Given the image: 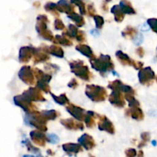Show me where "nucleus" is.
Returning a JSON list of instances; mask_svg holds the SVG:
<instances>
[{
  "instance_id": "nucleus-1",
  "label": "nucleus",
  "mask_w": 157,
  "mask_h": 157,
  "mask_svg": "<svg viewBox=\"0 0 157 157\" xmlns=\"http://www.w3.org/2000/svg\"><path fill=\"white\" fill-rule=\"evenodd\" d=\"M25 123L29 126L36 128L38 130L42 132L47 131V126H46L47 119L44 118L42 113H40L37 111L27 112L25 117Z\"/></svg>"
},
{
  "instance_id": "nucleus-2",
  "label": "nucleus",
  "mask_w": 157,
  "mask_h": 157,
  "mask_svg": "<svg viewBox=\"0 0 157 157\" xmlns=\"http://www.w3.org/2000/svg\"><path fill=\"white\" fill-rule=\"evenodd\" d=\"M90 62L91 64L92 67L95 70L101 72V74L112 71L114 68V65L112 62L111 58L107 55L101 54L98 58L90 59Z\"/></svg>"
},
{
  "instance_id": "nucleus-3",
  "label": "nucleus",
  "mask_w": 157,
  "mask_h": 157,
  "mask_svg": "<svg viewBox=\"0 0 157 157\" xmlns=\"http://www.w3.org/2000/svg\"><path fill=\"white\" fill-rule=\"evenodd\" d=\"M85 94L93 102H102L106 99L107 93L104 87L96 85H88L85 89Z\"/></svg>"
},
{
  "instance_id": "nucleus-4",
  "label": "nucleus",
  "mask_w": 157,
  "mask_h": 157,
  "mask_svg": "<svg viewBox=\"0 0 157 157\" xmlns=\"http://www.w3.org/2000/svg\"><path fill=\"white\" fill-rule=\"evenodd\" d=\"M70 67L72 72L75 73L78 77L81 78V79L89 81L91 78L92 75L89 71L88 67L84 66L82 61H72L70 62Z\"/></svg>"
},
{
  "instance_id": "nucleus-5",
  "label": "nucleus",
  "mask_w": 157,
  "mask_h": 157,
  "mask_svg": "<svg viewBox=\"0 0 157 157\" xmlns=\"http://www.w3.org/2000/svg\"><path fill=\"white\" fill-rule=\"evenodd\" d=\"M48 22V17L44 15H39L37 17L36 31L41 37L46 40L52 41L53 40V34L50 30L48 29L47 23Z\"/></svg>"
},
{
  "instance_id": "nucleus-6",
  "label": "nucleus",
  "mask_w": 157,
  "mask_h": 157,
  "mask_svg": "<svg viewBox=\"0 0 157 157\" xmlns=\"http://www.w3.org/2000/svg\"><path fill=\"white\" fill-rule=\"evenodd\" d=\"M14 103L16 106L23 109V110L25 111L26 112H30L37 109L36 106L32 103V101L28 100L22 95H16V96L14 97Z\"/></svg>"
},
{
  "instance_id": "nucleus-7",
  "label": "nucleus",
  "mask_w": 157,
  "mask_h": 157,
  "mask_svg": "<svg viewBox=\"0 0 157 157\" xmlns=\"http://www.w3.org/2000/svg\"><path fill=\"white\" fill-rule=\"evenodd\" d=\"M18 77L22 82L27 85H33L35 83L34 72H32L30 66H25L21 67L18 72Z\"/></svg>"
},
{
  "instance_id": "nucleus-8",
  "label": "nucleus",
  "mask_w": 157,
  "mask_h": 157,
  "mask_svg": "<svg viewBox=\"0 0 157 157\" xmlns=\"http://www.w3.org/2000/svg\"><path fill=\"white\" fill-rule=\"evenodd\" d=\"M21 95L27 99L29 101H35V102H44L45 99L41 94V91L39 89L37 88H30L28 90L25 91Z\"/></svg>"
},
{
  "instance_id": "nucleus-9",
  "label": "nucleus",
  "mask_w": 157,
  "mask_h": 157,
  "mask_svg": "<svg viewBox=\"0 0 157 157\" xmlns=\"http://www.w3.org/2000/svg\"><path fill=\"white\" fill-rule=\"evenodd\" d=\"M138 77H139L140 83L141 84L149 85L151 83L152 80L155 78V74L151 68L147 67L140 70Z\"/></svg>"
},
{
  "instance_id": "nucleus-10",
  "label": "nucleus",
  "mask_w": 157,
  "mask_h": 157,
  "mask_svg": "<svg viewBox=\"0 0 157 157\" xmlns=\"http://www.w3.org/2000/svg\"><path fill=\"white\" fill-rule=\"evenodd\" d=\"M109 89H112L113 91H121V92H125V93L134 94L135 92L132 87L129 86H126L120 80H115L111 82L108 85Z\"/></svg>"
},
{
  "instance_id": "nucleus-11",
  "label": "nucleus",
  "mask_w": 157,
  "mask_h": 157,
  "mask_svg": "<svg viewBox=\"0 0 157 157\" xmlns=\"http://www.w3.org/2000/svg\"><path fill=\"white\" fill-rule=\"evenodd\" d=\"M66 109H67V111L71 115H73L75 119H77L79 121L84 120L86 115H87V112L84 109L78 107V106H74L72 104H69Z\"/></svg>"
},
{
  "instance_id": "nucleus-12",
  "label": "nucleus",
  "mask_w": 157,
  "mask_h": 157,
  "mask_svg": "<svg viewBox=\"0 0 157 157\" xmlns=\"http://www.w3.org/2000/svg\"><path fill=\"white\" fill-rule=\"evenodd\" d=\"M99 118L100 120L99 123H98V128H99L100 130L106 131V132H109V133L110 134L114 133L115 129L113 123H112L105 115L99 116Z\"/></svg>"
},
{
  "instance_id": "nucleus-13",
  "label": "nucleus",
  "mask_w": 157,
  "mask_h": 157,
  "mask_svg": "<svg viewBox=\"0 0 157 157\" xmlns=\"http://www.w3.org/2000/svg\"><path fill=\"white\" fill-rule=\"evenodd\" d=\"M109 101L112 105L118 108H122L125 106L124 96L121 91H113L109 97Z\"/></svg>"
},
{
  "instance_id": "nucleus-14",
  "label": "nucleus",
  "mask_w": 157,
  "mask_h": 157,
  "mask_svg": "<svg viewBox=\"0 0 157 157\" xmlns=\"http://www.w3.org/2000/svg\"><path fill=\"white\" fill-rule=\"evenodd\" d=\"M35 48L30 46H25L21 47L19 50L18 58L21 62H28L32 58V55H34Z\"/></svg>"
},
{
  "instance_id": "nucleus-15",
  "label": "nucleus",
  "mask_w": 157,
  "mask_h": 157,
  "mask_svg": "<svg viewBox=\"0 0 157 157\" xmlns=\"http://www.w3.org/2000/svg\"><path fill=\"white\" fill-rule=\"evenodd\" d=\"M57 7H58V12H65L67 15L75 12V6L71 2H69L67 0H60L57 3Z\"/></svg>"
},
{
  "instance_id": "nucleus-16",
  "label": "nucleus",
  "mask_w": 157,
  "mask_h": 157,
  "mask_svg": "<svg viewBox=\"0 0 157 157\" xmlns=\"http://www.w3.org/2000/svg\"><path fill=\"white\" fill-rule=\"evenodd\" d=\"M30 136L32 141L38 146H44L46 142V136L40 130H34L30 132Z\"/></svg>"
},
{
  "instance_id": "nucleus-17",
  "label": "nucleus",
  "mask_w": 157,
  "mask_h": 157,
  "mask_svg": "<svg viewBox=\"0 0 157 157\" xmlns=\"http://www.w3.org/2000/svg\"><path fill=\"white\" fill-rule=\"evenodd\" d=\"M61 123L68 129H84V125L80 122H76L73 119H61Z\"/></svg>"
},
{
  "instance_id": "nucleus-18",
  "label": "nucleus",
  "mask_w": 157,
  "mask_h": 157,
  "mask_svg": "<svg viewBox=\"0 0 157 157\" xmlns=\"http://www.w3.org/2000/svg\"><path fill=\"white\" fill-rule=\"evenodd\" d=\"M80 144L82 146H84L86 149L89 150V149H91L92 148L94 147L95 143L94 139L92 138L90 135H89L88 134H84L81 138H79L78 139Z\"/></svg>"
},
{
  "instance_id": "nucleus-19",
  "label": "nucleus",
  "mask_w": 157,
  "mask_h": 157,
  "mask_svg": "<svg viewBox=\"0 0 157 157\" xmlns=\"http://www.w3.org/2000/svg\"><path fill=\"white\" fill-rule=\"evenodd\" d=\"M34 56H35V61L34 63L42 62L47 61L49 59V56L48 55L47 52L44 50H43L42 48H38V49H35L34 51Z\"/></svg>"
},
{
  "instance_id": "nucleus-20",
  "label": "nucleus",
  "mask_w": 157,
  "mask_h": 157,
  "mask_svg": "<svg viewBox=\"0 0 157 157\" xmlns=\"http://www.w3.org/2000/svg\"><path fill=\"white\" fill-rule=\"evenodd\" d=\"M116 56L119 59V61L124 66H133L134 67L136 62L132 60L127 54L123 52L122 51H117L116 52Z\"/></svg>"
},
{
  "instance_id": "nucleus-21",
  "label": "nucleus",
  "mask_w": 157,
  "mask_h": 157,
  "mask_svg": "<svg viewBox=\"0 0 157 157\" xmlns=\"http://www.w3.org/2000/svg\"><path fill=\"white\" fill-rule=\"evenodd\" d=\"M76 49L78 52H81L82 55L88 57L90 59H94V58H96L95 55H94L93 51H92V49L88 46H86V45L84 44L78 45V46H76Z\"/></svg>"
},
{
  "instance_id": "nucleus-22",
  "label": "nucleus",
  "mask_w": 157,
  "mask_h": 157,
  "mask_svg": "<svg viewBox=\"0 0 157 157\" xmlns=\"http://www.w3.org/2000/svg\"><path fill=\"white\" fill-rule=\"evenodd\" d=\"M43 49V48H42ZM43 50L45 51L47 53L52 54V55H55L58 58H63L64 57V51L59 46H52L50 47H46L43 49Z\"/></svg>"
},
{
  "instance_id": "nucleus-23",
  "label": "nucleus",
  "mask_w": 157,
  "mask_h": 157,
  "mask_svg": "<svg viewBox=\"0 0 157 157\" xmlns=\"http://www.w3.org/2000/svg\"><path fill=\"white\" fill-rule=\"evenodd\" d=\"M111 12L114 15L115 21L117 22H121L124 18V13L123 10L121 9L120 5H115L111 8Z\"/></svg>"
},
{
  "instance_id": "nucleus-24",
  "label": "nucleus",
  "mask_w": 157,
  "mask_h": 157,
  "mask_svg": "<svg viewBox=\"0 0 157 157\" xmlns=\"http://www.w3.org/2000/svg\"><path fill=\"white\" fill-rule=\"evenodd\" d=\"M120 6L125 14L133 15L136 13V11L134 10L130 2H129L128 0H121L120 2Z\"/></svg>"
},
{
  "instance_id": "nucleus-25",
  "label": "nucleus",
  "mask_w": 157,
  "mask_h": 157,
  "mask_svg": "<svg viewBox=\"0 0 157 157\" xmlns=\"http://www.w3.org/2000/svg\"><path fill=\"white\" fill-rule=\"evenodd\" d=\"M127 112H129V115H131L132 118L134 119L139 120V121L144 119V115L143 113V111L139 107L130 108V109H127Z\"/></svg>"
},
{
  "instance_id": "nucleus-26",
  "label": "nucleus",
  "mask_w": 157,
  "mask_h": 157,
  "mask_svg": "<svg viewBox=\"0 0 157 157\" xmlns=\"http://www.w3.org/2000/svg\"><path fill=\"white\" fill-rule=\"evenodd\" d=\"M33 72L35 76L36 77V78L38 79V80H41V81L49 83L51 78H52V75H49V74L44 73V72H43L42 71L40 70V69H36V68L33 69Z\"/></svg>"
},
{
  "instance_id": "nucleus-27",
  "label": "nucleus",
  "mask_w": 157,
  "mask_h": 157,
  "mask_svg": "<svg viewBox=\"0 0 157 157\" xmlns=\"http://www.w3.org/2000/svg\"><path fill=\"white\" fill-rule=\"evenodd\" d=\"M62 147L63 149L67 152L78 153L79 151L81 150V146L79 144H75V143H66V144L63 145Z\"/></svg>"
},
{
  "instance_id": "nucleus-28",
  "label": "nucleus",
  "mask_w": 157,
  "mask_h": 157,
  "mask_svg": "<svg viewBox=\"0 0 157 157\" xmlns=\"http://www.w3.org/2000/svg\"><path fill=\"white\" fill-rule=\"evenodd\" d=\"M67 17H68L69 18H71V20H73V21L76 23V25L78 27H81V26H84V23H85L84 18H83L81 15L75 13V12H72V13L68 14V15H67Z\"/></svg>"
},
{
  "instance_id": "nucleus-29",
  "label": "nucleus",
  "mask_w": 157,
  "mask_h": 157,
  "mask_svg": "<svg viewBox=\"0 0 157 157\" xmlns=\"http://www.w3.org/2000/svg\"><path fill=\"white\" fill-rule=\"evenodd\" d=\"M54 41H55V42L59 43V44L62 45V46H72V42L71 41L70 39H68V38H67V36H65V35H55V39H54Z\"/></svg>"
},
{
  "instance_id": "nucleus-30",
  "label": "nucleus",
  "mask_w": 157,
  "mask_h": 157,
  "mask_svg": "<svg viewBox=\"0 0 157 157\" xmlns=\"http://www.w3.org/2000/svg\"><path fill=\"white\" fill-rule=\"evenodd\" d=\"M95 113L91 111H88L87 112V115H86L85 119H84V122L86 123V126L88 128H92L95 126V122H94V117Z\"/></svg>"
},
{
  "instance_id": "nucleus-31",
  "label": "nucleus",
  "mask_w": 157,
  "mask_h": 157,
  "mask_svg": "<svg viewBox=\"0 0 157 157\" xmlns=\"http://www.w3.org/2000/svg\"><path fill=\"white\" fill-rule=\"evenodd\" d=\"M136 30L132 26H127L122 32V35L127 38H133L136 36Z\"/></svg>"
},
{
  "instance_id": "nucleus-32",
  "label": "nucleus",
  "mask_w": 157,
  "mask_h": 157,
  "mask_svg": "<svg viewBox=\"0 0 157 157\" xmlns=\"http://www.w3.org/2000/svg\"><path fill=\"white\" fill-rule=\"evenodd\" d=\"M44 9H45L47 12H51V13L53 14L54 15H56V16H59V14H58V7H57V4L55 3L52 2H47L44 5Z\"/></svg>"
},
{
  "instance_id": "nucleus-33",
  "label": "nucleus",
  "mask_w": 157,
  "mask_h": 157,
  "mask_svg": "<svg viewBox=\"0 0 157 157\" xmlns=\"http://www.w3.org/2000/svg\"><path fill=\"white\" fill-rule=\"evenodd\" d=\"M51 95H52L53 99L55 100L58 104L64 105V104H67V103H69V100L68 99H67V97L66 96L65 93H63L61 94V95H60L59 96H57V95H54L53 93L51 92Z\"/></svg>"
},
{
  "instance_id": "nucleus-34",
  "label": "nucleus",
  "mask_w": 157,
  "mask_h": 157,
  "mask_svg": "<svg viewBox=\"0 0 157 157\" xmlns=\"http://www.w3.org/2000/svg\"><path fill=\"white\" fill-rule=\"evenodd\" d=\"M78 33V28L76 27L74 25H69L68 26V29H67V31L63 32V35H65V36H69V37H71V38H76L77 35Z\"/></svg>"
},
{
  "instance_id": "nucleus-35",
  "label": "nucleus",
  "mask_w": 157,
  "mask_h": 157,
  "mask_svg": "<svg viewBox=\"0 0 157 157\" xmlns=\"http://www.w3.org/2000/svg\"><path fill=\"white\" fill-rule=\"evenodd\" d=\"M42 115L47 120H54L58 117V113L55 110H44L41 112Z\"/></svg>"
},
{
  "instance_id": "nucleus-36",
  "label": "nucleus",
  "mask_w": 157,
  "mask_h": 157,
  "mask_svg": "<svg viewBox=\"0 0 157 157\" xmlns=\"http://www.w3.org/2000/svg\"><path fill=\"white\" fill-rule=\"evenodd\" d=\"M71 2L72 4L77 5V6L79 7L80 12H81L82 15L86 14V8H85V4L83 2V0H71Z\"/></svg>"
},
{
  "instance_id": "nucleus-37",
  "label": "nucleus",
  "mask_w": 157,
  "mask_h": 157,
  "mask_svg": "<svg viewBox=\"0 0 157 157\" xmlns=\"http://www.w3.org/2000/svg\"><path fill=\"white\" fill-rule=\"evenodd\" d=\"M37 87H38L40 90H43L45 92H50L51 89L50 86H48V83L38 80V83H37Z\"/></svg>"
},
{
  "instance_id": "nucleus-38",
  "label": "nucleus",
  "mask_w": 157,
  "mask_h": 157,
  "mask_svg": "<svg viewBox=\"0 0 157 157\" xmlns=\"http://www.w3.org/2000/svg\"><path fill=\"white\" fill-rule=\"evenodd\" d=\"M94 19L95 23H96L97 29H101L104 24V18L102 16H101V15H94Z\"/></svg>"
},
{
  "instance_id": "nucleus-39",
  "label": "nucleus",
  "mask_w": 157,
  "mask_h": 157,
  "mask_svg": "<svg viewBox=\"0 0 157 157\" xmlns=\"http://www.w3.org/2000/svg\"><path fill=\"white\" fill-rule=\"evenodd\" d=\"M147 24L155 32L157 33V18H149L147 20Z\"/></svg>"
},
{
  "instance_id": "nucleus-40",
  "label": "nucleus",
  "mask_w": 157,
  "mask_h": 157,
  "mask_svg": "<svg viewBox=\"0 0 157 157\" xmlns=\"http://www.w3.org/2000/svg\"><path fill=\"white\" fill-rule=\"evenodd\" d=\"M48 141L50 142L52 144H57L59 142V138L55 134H49L48 135Z\"/></svg>"
},
{
  "instance_id": "nucleus-41",
  "label": "nucleus",
  "mask_w": 157,
  "mask_h": 157,
  "mask_svg": "<svg viewBox=\"0 0 157 157\" xmlns=\"http://www.w3.org/2000/svg\"><path fill=\"white\" fill-rule=\"evenodd\" d=\"M55 28L57 30H63L64 29V25L63 22L59 18H57L55 21Z\"/></svg>"
},
{
  "instance_id": "nucleus-42",
  "label": "nucleus",
  "mask_w": 157,
  "mask_h": 157,
  "mask_svg": "<svg viewBox=\"0 0 157 157\" xmlns=\"http://www.w3.org/2000/svg\"><path fill=\"white\" fill-rule=\"evenodd\" d=\"M76 38L78 42H84L86 40L85 33H84L83 31H78V35H77Z\"/></svg>"
},
{
  "instance_id": "nucleus-43",
  "label": "nucleus",
  "mask_w": 157,
  "mask_h": 157,
  "mask_svg": "<svg viewBox=\"0 0 157 157\" xmlns=\"http://www.w3.org/2000/svg\"><path fill=\"white\" fill-rule=\"evenodd\" d=\"M87 13H88V15H90V16H94L95 15V12H96V11H95V9L94 7V6L92 4H89L87 5Z\"/></svg>"
},
{
  "instance_id": "nucleus-44",
  "label": "nucleus",
  "mask_w": 157,
  "mask_h": 157,
  "mask_svg": "<svg viewBox=\"0 0 157 157\" xmlns=\"http://www.w3.org/2000/svg\"><path fill=\"white\" fill-rule=\"evenodd\" d=\"M45 69H47V70H48V71L53 70L54 72H56L57 70H59V68L58 67V66H56V65H53V64L46 65Z\"/></svg>"
},
{
  "instance_id": "nucleus-45",
  "label": "nucleus",
  "mask_w": 157,
  "mask_h": 157,
  "mask_svg": "<svg viewBox=\"0 0 157 157\" xmlns=\"http://www.w3.org/2000/svg\"><path fill=\"white\" fill-rule=\"evenodd\" d=\"M67 86H68L70 88H72V89H75V88L78 87V83L77 82V80L75 79V78H72V79L69 82Z\"/></svg>"
},
{
  "instance_id": "nucleus-46",
  "label": "nucleus",
  "mask_w": 157,
  "mask_h": 157,
  "mask_svg": "<svg viewBox=\"0 0 157 157\" xmlns=\"http://www.w3.org/2000/svg\"><path fill=\"white\" fill-rule=\"evenodd\" d=\"M126 154L128 157H134L136 155V152L134 149H130L126 151Z\"/></svg>"
},
{
  "instance_id": "nucleus-47",
  "label": "nucleus",
  "mask_w": 157,
  "mask_h": 157,
  "mask_svg": "<svg viewBox=\"0 0 157 157\" xmlns=\"http://www.w3.org/2000/svg\"><path fill=\"white\" fill-rule=\"evenodd\" d=\"M143 40H144V36L143 35H138L135 37V40H134V43L136 45H140L143 42Z\"/></svg>"
},
{
  "instance_id": "nucleus-48",
  "label": "nucleus",
  "mask_w": 157,
  "mask_h": 157,
  "mask_svg": "<svg viewBox=\"0 0 157 157\" xmlns=\"http://www.w3.org/2000/svg\"><path fill=\"white\" fill-rule=\"evenodd\" d=\"M141 138L144 140V142L149 141L150 139V135L148 133V132H144V133L141 134Z\"/></svg>"
},
{
  "instance_id": "nucleus-49",
  "label": "nucleus",
  "mask_w": 157,
  "mask_h": 157,
  "mask_svg": "<svg viewBox=\"0 0 157 157\" xmlns=\"http://www.w3.org/2000/svg\"><path fill=\"white\" fill-rule=\"evenodd\" d=\"M136 54H138V55H139L140 57L144 56V49H143V48H141V47L138 48V49L136 50Z\"/></svg>"
},
{
  "instance_id": "nucleus-50",
  "label": "nucleus",
  "mask_w": 157,
  "mask_h": 157,
  "mask_svg": "<svg viewBox=\"0 0 157 157\" xmlns=\"http://www.w3.org/2000/svg\"><path fill=\"white\" fill-rule=\"evenodd\" d=\"M143 66H144V63L141 62H136V64H135L134 66V68L136 69H140L141 68L143 67Z\"/></svg>"
},
{
  "instance_id": "nucleus-51",
  "label": "nucleus",
  "mask_w": 157,
  "mask_h": 157,
  "mask_svg": "<svg viewBox=\"0 0 157 157\" xmlns=\"http://www.w3.org/2000/svg\"><path fill=\"white\" fill-rule=\"evenodd\" d=\"M106 2H103L102 3V9L104 11H105V12H107V10H108V6H107V3Z\"/></svg>"
},
{
  "instance_id": "nucleus-52",
  "label": "nucleus",
  "mask_w": 157,
  "mask_h": 157,
  "mask_svg": "<svg viewBox=\"0 0 157 157\" xmlns=\"http://www.w3.org/2000/svg\"><path fill=\"white\" fill-rule=\"evenodd\" d=\"M23 157H33V156H32V155H24Z\"/></svg>"
},
{
  "instance_id": "nucleus-53",
  "label": "nucleus",
  "mask_w": 157,
  "mask_h": 157,
  "mask_svg": "<svg viewBox=\"0 0 157 157\" xmlns=\"http://www.w3.org/2000/svg\"><path fill=\"white\" fill-rule=\"evenodd\" d=\"M111 0H105V2H110Z\"/></svg>"
},
{
  "instance_id": "nucleus-54",
  "label": "nucleus",
  "mask_w": 157,
  "mask_h": 157,
  "mask_svg": "<svg viewBox=\"0 0 157 157\" xmlns=\"http://www.w3.org/2000/svg\"><path fill=\"white\" fill-rule=\"evenodd\" d=\"M153 144H154V145H156V142H153Z\"/></svg>"
},
{
  "instance_id": "nucleus-55",
  "label": "nucleus",
  "mask_w": 157,
  "mask_h": 157,
  "mask_svg": "<svg viewBox=\"0 0 157 157\" xmlns=\"http://www.w3.org/2000/svg\"><path fill=\"white\" fill-rule=\"evenodd\" d=\"M156 80H157V78H156Z\"/></svg>"
}]
</instances>
